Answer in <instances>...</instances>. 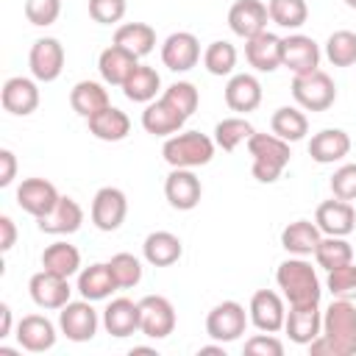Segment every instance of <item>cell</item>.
I'll return each instance as SVG.
<instances>
[{
    "instance_id": "cell-1",
    "label": "cell",
    "mask_w": 356,
    "mask_h": 356,
    "mask_svg": "<svg viewBox=\"0 0 356 356\" xmlns=\"http://www.w3.org/2000/svg\"><path fill=\"white\" fill-rule=\"evenodd\" d=\"M275 284L284 292V298L289 300V306H312V303H320L323 286H320L317 270L303 256H295V259L281 261L278 270H275Z\"/></svg>"
},
{
    "instance_id": "cell-2",
    "label": "cell",
    "mask_w": 356,
    "mask_h": 356,
    "mask_svg": "<svg viewBox=\"0 0 356 356\" xmlns=\"http://www.w3.org/2000/svg\"><path fill=\"white\" fill-rule=\"evenodd\" d=\"M248 145V153L253 159L250 164V172L259 184H273L281 178V172L286 170L292 153H289V142H284L281 136L275 134H256L245 142Z\"/></svg>"
},
{
    "instance_id": "cell-3",
    "label": "cell",
    "mask_w": 356,
    "mask_h": 356,
    "mask_svg": "<svg viewBox=\"0 0 356 356\" xmlns=\"http://www.w3.org/2000/svg\"><path fill=\"white\" fill-rule=\"evenodd\" d=\"M214 147H217L214 139L200 134V131H178V134L164 139L161 156L170 167L195 170V167H203L214 159Z\"/></svg>"
},
{
    "instance_id": "cell-4",
    "label": "cell",
    "mask_w": 356,
    "mask_h": 356,
    "mask_svg": "<svg viewBox=\"0 0 356 356\" xmlns=\"http://www.w3.org/2000/svg\"><path fill=\"white\" fill-rule=\"evenodd\" d=\"M323 334L331 339L337 356H356V306L353 300L334 298L323 312Z\"/></svg>"
},
{
    "instance_id": "cell-5",
    "label": "cell",
    "mask_w": 356,
    "mask_h": 356,
    "mask_svg": "<svg viewBox=\"0 0 356 356\" xmlns=\"http://www.w3.org/2000/svg\"><path fill=\"white\" fill-rule=\"evenodd\" d=\"M292 97L303 111H328L337 100V83L320 67L292 78Z\"/></svg>"
},
{
    "instance_id": "cell-6",
    "label": "cell",
    "mask_w": 356,
    "mask_h": 356,
    "mask_svg": "<svg viewBox=\"0 0 356 356\" xmlns=\"http://www.w3.org/2000/svg\"><path fill=\"white\" fill-rule=\"evenodd\" d=\"M248 323H250V317H248V312H245L242 303H236V300H222V303H217V306L206 314V334H209L214 342H222V345H225V342L239 339V337L245 334Z\"/></svg>"
},
{
    "instance_id": "cell-7",
    "label": "cell",
    "mask_w": 356,
    "mask_h": 356,
    "mask_svg": "<svg viewBox=\"0 0 356 356\" xmlns=\"http://www.w3.org/2000/svg\"><path fill=\"white\" fill-rule=\"evenodd\" d=\"M100 317L92 306V300H70L58 309V328L70 342H89L97 334Z\"/></svg>"
},
{
    "instance_id": "cell-8",
    "label": "cell",
    "mask_w": 356,
    "mask_h": 356,
    "mask_svg": "<svg viewBox=\"0 0 356 356\" xmlns=\"http://www.w3.org/2000/svg\"><path fill=\"white\" fill-rule=\"evenodd\" d=\"M175 309L164 295H145L139 300V331L150 339H164L175 331Z\"/></svg>"
},
{
    "instance_id": "cell-9",
    "label": "cell",
    "mask_w": 356,
    "mask_h": 356,
    "mask_svg": "<svg viewBox=\"0 0 356 356\" xmlns=\"http://www.w3.org/2000/svg\"><path fill=\"white\" fill-rule=\"evenodd\" d=\"M64 44L56 39V36H42L31 44V53H28V67H31V75L42 83H50L61 75L64 70Z\"/></svg>"
},
{
    "instance_id": "cell-10",
    "label": "cell",
    "mask_w": 356,
    "mask_h": 356,
    "mask_svg": "<svg viewBox=\"0 0 356 356\" xmlns=\"http://www.w3.org/2000/svg\"><path fill=\"white\" fill-rule=\"evenodd\" d=\"M125 214H128V197L122 189L117 186H103L95 192L92 197V222L97 231H117L122 222H125Z\"/></svg>"
},
{
    "instance_id": "cell-11",
    "label": "cell",
    "mask_w": 356,
    "mask_h": 356,
    "mask_svg": "<svg viewBox=\"0 0 356 356\" xmlns=\"http://www.w3.org/2000/svg\"><path fill=\"white\" fill-rule=\"evenodd\" d=\"M248 317L250 323L264 331V334H275L284 328V320H286V306H284V298L273 289H256L250 303H248Z\"/></svg>"
},
{
    "instance_id": "cell-12",
    "label": "cell",
    "mask_w": 356,
    "mask_h": 356,
    "mask_svg": "<svg viewBox=\"0 0 356 356\" xmlns=\"http://www.w3.org/2000/svg\"><path fill=\"white\" fill-rule=\"evenodd\" d=\"M281 67L292 75H303L320 67V44L306 33H289L281 39Z\"/></svg>"
},
{
    "instance_id": "cell-13",
    "label": "cell",
    "mask_w": 356,
    "mask_h": 356,
    "mask_svg": "<svg viewBox=\"0 0 356 356\" xmlns=\"http://www.w3.org/2000/svg\"><path fill=\"white\" fill-rule=\"evenodd\" d=\"M164 197L172 209L178 211H192L200 197H203V184L192 170L184 167H172L170 175L164 178Z\"/></svg>"
},
{
    "instance_id": "cell-14",
    "label": "cell",
    "mask_w": 356,
    "mask_h": 356,
    "mask_svg": "<svg viewBox=\"0 0 356 356\" xmlns=\"http://www.w3.org/2000/svg\"><path fill=\"white\" fill-rule=\"evenodd\" d=\"M28 292H31V300L39 306V309H61L70 303V278H61L50 270H39L31 275L28 281Z\"/></svg>"
},
{
    "instance_id": "cell-15",
    "label": "cell",
    "mask_w": 356,
    "mask_h": 356,
    "mask_svg": "<svg viewBox=\"0 0 356 356\" xmlns=\"http://www.w3.org/2000/svg\"><path fill=\"white\" fill-rule=\"evenodd\" d=\"M161 61L172 72H189L200 61V42L189 31H175L161 44Z\"/></svg>"
},
{
    "instance_id": "cell-16",
    "label": "cell",
    "mask_w": 356,
    "mask_h": 356,
    "mask_svg": "<svg viewBox=\"0 0 356 356\" xmlns=\"http://www.w3.org/2000/svg\"><path fill=\"white\" fill-rule=\"evenodd\" d=\"M0 100H3V108L14 117H28L39 108V86H36V78H25V75H14L3 83V92H0Z\"/></svg>"
},
{
    "instance_id": "cell-17",
    "label": "cell",
    "mask_w": 356,
    "mask_h": 356,
    "mask_svg": "<svg viewBox=\"0 0 356 356\" xmlns=\"http://www.w3.org/2000/svg\"><path fill=\"white\" fill-rule=\"evenodd\" d=\"M314 222L323 231V236H348L356 228V211L350 206V200H323L314 211Z\"/></svg>"
},
{
    "instance_id": "cell-18",
    "label": "cell",
    "mask_w": 356,
    "mask_h": 356,
    "mask_svg": "<svg viewBox=\"0 0 356 356\" xmlns=\"http://www.w3.org/2000/svg\"><path fill=\"white\" fill-rule=\"evenodd\" d=\"M267 19H270V11L261 0H236L228 8V28L239 39H250V36L267 31Z\"/></svg>"
},
{
    "instance_id": "cell-19",
    "label": "cell",
    "mask_w": 356,
    "mask_h": 356,
    "mask_svg": "<svg viewBox=\"0 0 356 356\" xmlns=\"http://www.w3.org/2000/svg\"><path fill=\"white\" fill-rule=\"evenodd\" d=\"M58 189L47 181V178H25L17 186V206L22 211H28L31 217H42L47 214L56 203H58Z\"/></svg>"
},
{
    "instance_id": "cell-20",
    "label": "cell",
    "mask_w": 356,
    "mask_h": 356,
    "mask_svg": "<svg viewBox=\"0 0 356 356\" xmlns=\"http://www.w3.org/2000/svg\"><path fill=\"white\" fill-rule=\"evenodd\" d=\"M81 222H83V209L78 206V200H72V197H67V195H61L58 203H56L47 214L36 217L39 231H42V234H53V236L75 234V231L81 228Z\"/></svg>"
},
{
    "instance_id": "cell-21",
    "label": "cell",
    "mask_w": 356,
    "mask_h": 356,
    "mask_svg": "<svg viewBox=\"0 0 356 356\" xmlns=\"http://www.w3.org/2000/svg\"><path fill=\"white\" fill-rule=\"evenodd\" d=\"M284 331L295 345H309L312 339H317L323 334V312L320 303L312 306H289L286 320H284Z\"/></svg>"
},
{
    "instance_id": "cell-22",
    "label": "cell",
    "mask_w": 356,
    "mask_h": 356,
    "mask_svg": "<svg viewBox=\"0 0 356 356\" xmlns=\"http://www.w3.org/2000/svg\"><path fill=\"white\" fill-rule=\"evenodd\" d=\"M17 342L28 353H44L56 345V325L44 314H25L17 323Z\"/></svg>"
},
{
    "instance_id": "cell-23",
    "label": "cell",
    "mask_w": 356,
    "mask_h": 356,
    "mask_svg": "<svg viewBox=\"0 0 356 356\" xmlns=\"http://www.w3.org/2000/svg\"><path fill=\"white\" fill-rule=\"evenodd\" d=\"M245 58L256 72H275L281 67V36L261 31L245 39Z\"/></svg>"
},
{
    "instance_id": "cell-24",
    "label": "cell",
    "mask_w": 356,
    "mask_h": 356,
    "mask_svg": "<svg viewBox=\"0 0 356 356\" xmlns=\"http://www.w3.org/2000/svg\"><path fill=\"white\" fill-rule=\"evenodd\" d=\"M261 103V83L250 72H236L225 83V106L236 114L256 111Z\"/></svg>"
},
{
    "instance_id": "cell-25",
    "label": "cell",
    "mask_w": 356,
    "mask_h": 356,
    "mask_svg": "<svg viewBox=\"0 0 356 356\" xmlns=\"http://www.w3.org/2000/svg\"><path fill=\"white\" fill-rule=\"evenodd\" d=\"M184 122H186V117H184L178 108H172L164 97L145 103V111H142V128H145L147 134H153V136H164V139H167V136L178 134V131L184 128Z\"/></svg>"
},
{
    "instance_id": "cell-26",
    "label": "cell",
    "mask_w": 356,
    "mask_h": 356,
    "mask_svg": "<svg viewBox=\"0 0 356 356\" xmlns=\"http://www.w3.org/2000/svg\"><path fill=\"white\" fill-rule=\"evenodd\" d=\"M136 67H139V58L120 44H108L97 56V72H100L103 83H108V86H122Z\"/></svg>"
},
{
    "instance_id": "cell-27",
    "label": "cell",
    "mask_w": 356,
    "mask_h": 356,
    "mask_svg": "<svg viewBox=\"0 0 356 356\" xmlns=\"http://www.w3.org/2000/svg\"><path fill=\"white\" fill-rule=\"evenodd\" d=\"M350 153V136L342 128H323L309 139V156L317 164L342 161Z\"/></svg>"
},
{
    "instance_id": "cell-28",
    "label": "cell",
    "mask_w": 356,
    "mask_h": 356,
    "mask_svg": "<svg viewBox=\"0 0 356 356\" xmlns=\"http://www.w3.org/2000/svg\"><path fill=\"white\" fill-rule=\"evenodd\" d=\"M103 328L117 339L139 331V300L134 303L131 298H114L103 309Z\"/></svg>"
},
{
    "instance_id": "cell-29",
    "label": "cell",
    "mask_w": 356,
    "mask_h": 356,
    "mask_svg": "<svg viewBox=\"0 0 356 356\" xmlns=\"http://www.w3.org/2000/svg\"><path fill=\"white\" fill-rule=\"evenodd\" d=\"M86 122H89V134L100 142H122L131 134V120L117 106H106L103 111L92 114Z\"/></svg>"
},
{
    "instance_id": "cell-30",
    "label": "cell",
    "mask_w": 356,
    "mask_h": 356,
    "mask_svg": "<svg viewBox=\"0 0 356 356\" xmlns=\"http://www.w3.org/2000/svg\"><path fill=\"white\" fill-rule=\"evenodd\" d=\"M323 231L312 220H295L281 231V248L292 256H314Z\"/></svg>"
},
{
    "instance_id": "cell-31",
    "label": "cell",
    "mask_w": 356,
    "mask_h": 356,
    "mask_svg": "<svg viewBox=\"0 0 356 356\" xmlns=\"http://www.w3.org/2000/svg\"><path fill=\"white\" fill-rule=\"evenodd\" d=\"M181 253H184V245L172 231H153L142 242V256L153 267H170L181 259Z\"/></svg>"
},
{
    "instance_id": "cell-32",
    "label": "cell",
    "mask_w": 356,
    "mask_h": 356,
    "mask_svg": "<svg viewBox=\"0 0 356 356\" xmlns=\"http://www.w3.org/2000/svg\"><path fill=\"white\" fill-rule=\"evenodd\" d=\"M70 106L75 114H81L83 120H89L92 114L103 111L106 106H111L108 100V89L100 81H78L70 89Z\"/></svg>"
},
{
    "instance_id": "cell-33",
    "label": "cell",
    "mask_w": 356,
    "mask_h": 356,
    "mask_svg": "<svg viewBox=\"0 0 356 356\" xmlns=\"http://www.w3.org/2000/svg\"><path fill=\"white\" fill-rule=\"evenodd\" d=\"M114 289H120V286H117V281L108 270V261L89 264L78 273V292L86 300H106Z\"/></svg>"
},
{
    "instance_id": "cell-34",
    "label": "cell",
    "mask_w": 356,
    "mask_h": 356,
    "mask_svg": "<svg viewBox=\"0 0 356 356\" xmlns=\"http://www.w3.org/2000/svg\"><path fill=\"white\" fill-rule=\"evenodd\" d=\"M114 44L125 47L136 58H145L156 47V31L147 22H122L114 31Z\"/></svg>"
},
{
    "instance_id": "cell-35",
    "label": "cell",
    "mask_w": 356,
    "mask_h": 356,
    "mask_svg": "<svg viewBox=\"0 0 356 356\" xmlns=\"http://www.w3.org/2000/svg\"><path fill=\"white\" fill-rule=\"evenodd\" d=\"M42 270H50L61 278H70L75 273H81V250L70 242H53L42 250Z\"/></svg>"
},
{
    "instance_id": "cell-36",
    "label": "cell",
    "mask_w": 356,
    "mask_h": 356,
    "mask_svg": "<svg viewBox=\"0 0 356 356\" xmlns=\"http://www.w3.org/2000/svg\"><path fill=\"white\" fill-rule=\"evenodd\" d=\"M270 128L284 142H300L309 134V117L300 111V106H281L273 111Z\"/></svg>"
},
{
    "instance_id": "cell-37",
    "label": "cell",
    "mask_w": 356,
    "mask_h": 356,
    "mask_svg": "<svg viewBox=\"0 0 356 356\" xmlns=\"http://www.w3.org/2000/svg\"><path fill=\"white\" fill-rule=\"evenodd\" d=\"M159 89H161V75L153 67H147V64H139L128 75V81L122 83V95L128 100H134V103H150V100H156Z\"/></svg>"
},
{
    "instance_id": "cell-38",
    "label": "cell",
    "mask_w": 356,
    "mask_h": 356,
    "mask_svg": "<svg viewBox=\"0 0 356 356\" xmlns=\"http://www.w3.org/2000/svg\"><path fill=\"white\" fill-rule=\"evenodd\" d=\"M253 136V125L245 117H225L214 125V145L222 147L225 153L236 150L242 142H248Z\"/></svg>"
},
{
    "instance_id": "cell-39",
    "label": "cell",
    "mask_w": 356,
    "mask_h": 356,
    "mask_svg": "<svg viewBox=\"0 0 356 356\" xmlns=\"http://www.w3.org/2000/svg\"><path fill=\"white\" fill-rule=\"evenodd\" d=\"M314 261H317V267H323L328 273L334 267H342V264L353 261V248L345 236H323L317 250H314Z\"/></svg>"
},
{
    "instance_id": "cell-40",
    "label": "cell",
    "mask_w": 356,
    "mask_h": 356,
    "mask_svg": "<svg viewBox=\"0 0 356 356\" xmlns=\"http://www.w3.org/2000/svg\"><path fill=\"white\" fill-rule=\"evenodd\" d=\"M267 11H270V22H275L278 28H286V31H298L309 19L306 0H270Z\"/></svg>"
},
{
    "instance_id": "cell-41",
    "label": "cell",
    "mask_w": 356,
    "mask_h": 356,
    "mask_svg": "<svg viewBox=\"0 0 356 356\" xmlns=\"http://www.w3.org/2000/svg\"><path fill=\"white\" fill-rule=\"evenodd\" d=\"M203 67H206L211 75H217V78L231 75L234 67H236V47H234L231 42H225V39L211 42V44L203 50Z\"/></svg>"
},
{
    "instance_id": "cell-42",
    "label": "cell",
    "mask_w": 356,
    "mask_h": 356,
    "mask_svg": "<svg viewBox=\"0 0 356 356\" xmlns=\"http://www.w3.org/2000/svg\"><path fill=\"white\" fill-rule=\"evenodd\" d=\"M325 58L334 67L356 64V31H334L325 39Z\"/></svg>"
},
{
    "instance_id": "cell-43",
    "label": "cell",
    "mask_w": 356,
    "mask_h": 356,
    "mask_svg": "<svg viewBox=\"0 0 356 356\" xmlns=\"http://www.w3.org/2000/svg\"><path fill=\"white\" fill-rule=\"evenodd\" d=\"M161 97H164L172 108H178L186 120L195 114V108H197V103H200V92H197V86L189 83V81H175V83H170V86L161 92Z\"/></svg>"
},
{
    "instance_id": "cell-44",
    "label": "cell",
    "mask_w": 356,
    "mask_h": 356,
    "mask_svg": "<svg viewBox=\"0 0 356 356\" xmlns=\"http://www.w3.org/2000/svg\"><path fill=\"white\" fill-rule=\"evenodd\" d=\"M108 270L120 289H131L142 281V261L134 253H114L108 259Z\"/></svg>"
},
{
    "instance_id": "cell-45",
    "label": "cell",
    "mask_w": 356,
    "mask_h": 356,
    "mask_svg": "<svg viewBox=\"0 0 356 356\" xmlns=\"http://www.w3.org/2000/svg\"><path fill=\"white\" fill-rule=\"evenodd\" d=\"M325 289L331 292V298L356 300V264H353V261H348V264H342V267L328 270Z\"/></svg>"
},
{
    "instance_id": "cell-46",
    "label": "cell",
    "mask_w": 356,
    "mask_h": 356,
    "mask_svg": "<svg viewBox=\"0 0 356 356\" xmlns=\"http://www.w3.org/2000/svg\"><path fill=\"white\" fill-rule=\"evenodd\" d=\"M61 0H25V19L36 28H47L58 19Z\"/></svg>"
},
{
    "instance_id": "cell-47",
    "label": "cell",
    "mask_w": 356,
    "mask_h": 356,
    "mask_svg": "<svg viewBox=\"0 0 356 356\" xmlns=\"http://www.w3.org/2000/svg\"><path fill=\"white\" fill-rule=\"evenodd\" d=\"M125 0H89V17L97 25H117L125 17Z\"/></svg>"
},
{
    "instance_id": "cell-48",
    "label": "cell",
    "mask_w": 356,
    "mask_h": 356,
    "mask_svg": "<svg viewBox=\"0 0 356 356\" xmlns=\"http://www.w3.org/2000/svg\"><path fill=\"white\" fill-rule=\"evenodd\" d=\"M331 192L339 200H356V164H342L334 170Z\"/></svg>"
},
{
    "instance_id": "cell-49",
    "label": "cell",
    "mask_w": 356,
    "mask_h": 356,
    "mask_svg": "<svg viewBox=\"0 0 356 356\" xmlns=\"http://www.w3.org/2000/svg\"><path fill=\"white\" fill-rule=\"evenodd\" d=\"M245 353L250 356H281L284 353V342L275 337V334H253L248 342H245Z\"/></svg>"
},
{
    "instance_id": "cell-50",
    "label": "cell",
    "mask_w": 356,
    "mask_h": 356,
    "mask_svg": "<svg viewBox=\"0 0 356 356\" xmlns=\"http://www.w3.org/2000/svg\"><path fill=\"white\" fill-rule=\"evenodd\" d=\"M14 178H17V156L8 147H3L0 150V186H11Z\"/></svg>"
},
{
    "instance_id": "cell-51",
    "label": "cell",
    "mask_w": 356,
    "mask_h": 356,
    "mask_svg": "<svg viewBox=\"0 0 356 356\" xmlns=\"http://www.w3.org/2000/svg\"><path fill=\"white\" fill-rule=\"evenodd\" d=\"M0 250L3 253H8L11 248H14V242H17V225H14V220L8 217V214H3L0 217Z\"/></svg>"
},
{
    "instance_id": "cell-52",
    "label": "cell",
    "mask_w": 356,
    "mask_h": 356,
    "mask_svg": "<svg viewBox=\"0 0 356 356\" xmlns=\"http://www.w3.org/2000/svg\"><path fill=\"white\" fill-rule=\"evenodd\" d=\"M11 334V306L0 303V339H6Z\"/></svg>"
},
{
    "instance_id": "cell-53",
    "label": "cell",
    "mask_w": 356,
    "mask_h": 356,
    "mask_svg": "<svg viewBox=\"0 0 356 356\" xmlns=\"http://www.w3.org/2000/svg\"><path fill=\"white\" fill-rule=\"evenodd\" d=\"M345 6H348V8H353V11H356V0H345Z\"/></svg>"
}]
</instances>
